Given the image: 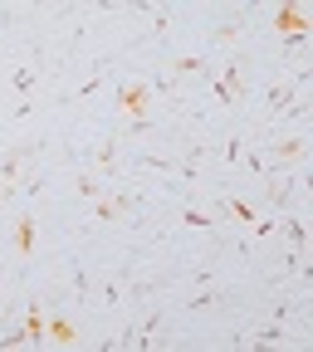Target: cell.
<instances>
[{"label": "cell", "instance_id": "obj_1", "mask_svg": "<svg viewBox=\"0 0 313 352\" xmlns=\"http://www.w3.org/2000/svg\"><path fill=\"white\" fill-rule=\"evenodd\" d=\"M113 103H118V113H127L132 122H142V118H152V88H147V83H118V88H113Z\"/></svg>", "mask_w": 313, "mask_h": 352}, {"label": "cell", "instance_id": "obj_2", "mask_svg": "<svg viewBox=\"0 0 313 352\" xmlns=\"http://www.w3.org/2000/svg\"><path fill=\"white\" fill-rule=\"evenodd\" d=\"M39 152V142H30V147H15L10 157H0V186H15L20 176H25V166H30V157Z\"/></svg>", "mask_w": 313, "mask_h": 352}, {"label": "cell", "instance_id": "obj_3", "mask_svg": "<svg viewBox=\"0 0 313 352\" xmlns=\"http://www.w3.org/2000/svg\"><path fill=\"white\" fill-rule=\"evenodd\" d=\"M299 83H303V74H294L289 83H270V88H264V108H270V113L294 108V98H299Z\"/></svg>", "mask_w": 313, "mask_h": 352}, {"label": "cell", "instance_id": "obj_4", "mask_svg": "<svg viewBox=\"0 0 313 352\" xmlns=\"http://www.w3.org/2000/svg\"><path fill=\"white\" fill-rule=\"evenodd\" d=\"M270 157L274 162H303L308 157V142L299 138V132H294V138H270Z\"/></svg>", "mask_w": 313, "mask_h": 352}, {"label": "cell", "instance_id": "obj_5", "mask_svg": "<svg viewBox=\"0 0 313 352\" xmlns=\"http://www.w3.org/2000/svg\"><path fill=\"white\" fill-rule=\"evenodd\" d=\"M274 30H289V39H308V20H303V6H279L274 10Z\"/></svg>", "mask_w": 313, "mask_h": 352}, {"label": "cell", "instance_id": "obj_6", "mask_svg": "<svg viewBox=\"0 0 313 352\" xmlns=\"http://www.w3.org/2000/svg\"><path fill=\"white\" fill-rule=\"evenodd\" d=\"M171 69H176V78H211V64L196 59V54H176Z\"/></svg>", "mask_w": 313, "mask_h": 352}, {"label": "cell", "instance_id": "obj_7", "mask_svg": "<svg viewBox=\"0 0 313 352\" xmlns=\"http://www.w3.org/2000/svg\"><path fill=\"white\" fill-rule=\"evenodd\" d=\"M44 338L59 342V347H74V342H78V333H74V323H69V318H50V323H44Z\"/></svg>", "mask_w": 313, "mask_h": 352}, {"label": "cell", "instance_id": "obj_8", "mask_svg": "<svg viewBox=\"0 0 313 352\" xmlns=\"http://www.w3.org/2000/svg\"><path fill=\"white\" fill-rule=\"evenodd\" d=\"M34 220L39 215H20V226H15V254H34Z\"/></svg>", "mask_w": 313, "mask_h": 352}, {"label": "cell", "instance_id": "obj_9", "mask_svg": "<svg viewBox=\"0 0 313 352\" xmlns=\"http://www.w3.org/2000/svg\"><path fill=\"white\" fill-rule=\"evenodd\" d=\"M220 215L235 220V226H250V220H255V206H250V201H240V196H230L226 206H220Z\"/></svg>", "mask_w": 313, "mask_h": 352}, {"label": "cell", "instance_id": "obj_10", "mask_svg": "<svg viewBox=\"0 0 313 352\" xmlns=\"http://www.w3.org/2000/svg\"><path fill=\"white\" fill-rule=\"evenodd\" d=\"M20 333H25V342H34V347L44 342V318H39V303L30 308V318H25V328H20Z\"/></svg>", "mask_w": 313, "mask_h": 352}, {"label": "cell", "instance_id": "obj_11", "mask_svg": "<svg viewBox=\"0 0 313 352\" xmlns=\"http://www.w3.org/2000/svg\"><path fill=\"white\" fill-rule=\"evenodd\" d=\"M74 191H78V196H103V182H98L94 171H78V176H74Z\"/></svg>", "mask_w": 313, "mask_h": 352}, {"label": "cell", "instance_id": "obj_12", "mask_svg": "<svg viewBox=\"0 0 313 352\" xmlns=\"http://www.w3.org/2000/svg\"><path fill=\"white\" fill-rule=\"evenodd\" d=\"M182 226H191V230H211V226H215V215H206V210L186 206V210H182Z\"/></svg>", "mask_w": 313, "mask_h": 352}, {"label": "cell", "instance_id": "obj_13", "mask_svg": "<svg viewBox=\"0 0 313 352\" xmlns=\"http://www.w3.org/2000/svg\"><path fill=\"white\" fill-rule=\"evenodd\" d=\"M240 30H245V20H240V15H230L226 25H215V39H220V44H226V39H235Z\"/></svg>", "mask_w": 313, "mask_h": 352}, {"label": "cell", "instance_id": "obj_14", "mask_svg": "<svg viewBox=\"0 0 313 352\" xmlns=\"http://www.w3.org/2000/svg\"><path fill=\"white\" fill-rule=\"evenodd\" d=\"M34 83H39V69L30 64V69H20V74H15V94H30Z\"/></svg>", "mask_w": 313, "mask_h": 352}, {"label": "cell", "instance_id": "obj_15", "mask_svg": "<svg viewBox=\"0 0 313 352\" xmlns=\"http://www.w3.org/2000/svg\"><path fill=\"white\" fill-rule=\"evenodd\" d=\"M215 298H220V294H211V289H206V294H191V298H186V308H191V314H196V308H211Z\"/></svg>", "mask_w": 313, "mask_h": 352}]
</instances>
